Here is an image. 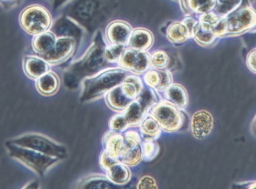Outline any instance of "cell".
Returning a JSON list of instances; mask_svg holds the SVG:
<instances>
[{"label": "cell", "mask_w": 256, "mask_h": 189, "mask_svg": "<svg viewBox=\"0 0 256 189\" xmlns=\"http://www.w3.org/2000/svg\"><path fill=\"white\" fill-rule=\"evenodd\" d=\"M126 72L122 70H110L86 79L84 82L82 100H90L102 96L104 94L120 84L126 78Z\"/></svg>", "instance_id": "cell-1"}, {"label": "cell", "mask_w": 256, "mask_h": 189, "mask_svg": "<svg viewBox=\"0 0 256 189\" xmlns=\"http://www.w3.org/2000/svg\"><path fill=\"white\" fill-rule=\"evenodd\" d=\"M7 146L12 157L17 158L40 176H44L52 167L60 161L56 157L42 154L31 148L18 146L15 144L7 145Z\"/></svg>", "instance_id": "cell-2"}, {"label": "cell", "mask_w": 256, "mask_h": 189, "mask_svg": "<svg viewBox=\"0 0 256 189\" xmlns=\"http://www.w3.org/2000/svg\"><path fill=\"white\" fill-rule=\"evenodd\" d=\"M12 144L18 146L36 150L38 152L56 157L60 160H64L68 157L66 147L41 134H26L12 140Z\"/></svg>", "instance_id": "cell-3"}, {"label": "cell", "mask_w": 256, "mask_h": 189, "mask_svg": "<svg viewBox=\"0 0 256 189\" xmlns=\"http://www.w3.org/2000/svg\"><path fill=\"white\" fill-rule=\"evenodd\" d=\"M20 24L24 31L36 36L48 31L52 24V18L46 8L33 6L22 12Z\"/></svg>", "instance_id": "cell-4"}, {"label": "cell", "mask_w": 256, "mask_h": 189, "mask_svg": "<svg viewBox=\"0 0 256 189\" xmlns=\"http://www.w3.org/2000/svg\"><path fill=\"white\" fill-rule=\"evenodd\" d=\"M160 128L166 131L178 130L183 124V116L179 108L168 102H160L150 112Z\"/></svg>", "instance_id": "cell-5"}, {"label": "cell", "mask_w": 256, "mask_h": 189, "mask_svg": "<svg viewBox=\"0 0 256 189\" xmlns=\"http://www.w3.org/2000/svg\"><path fill=\"white\" fill-rule=\"evenodd\" d=\"M110 0H76L69 10V16L79 22L92 20L110 6Z\"/></svg>", "instance_id": "cell-6"}, {"label": "cell", "mask_w": 256, "mask_h": 189, "mask_svg": "<svg viewBox=\"0 0 256 189\" xmlns=\"http://www.w3.org/2000/svg\"><path fill=\"white\" fill-rule=\"evenodd\" d=\"M106 60L104 50L99 46L98 47L96 46L91 49L84 60L75 64L68 73L66 74L64 80H68L73 76L76 77L80 73L86 75V74L91 73L92 70H96L104 64Z\"/></svg>", "instance_id": "cell-7"}, {"label": "cell", "mask_w": 256, "mask_h": 189, "mask_svg": "<svg viewBox=\"0 0 256 189\" xmlns=\"http://www.w3.org/2000/svg\"><path fill=\"white\" fill-rule=\"evenodd\" d=\"M124 138L125 146L118 160L127 166H136L142 158L141 137L134 131H128L124 135Z\"/></svg>", "instance_id": "cell-8"}, {"label": "cell", "mask_w": 256, "mask_h": 189, "mask_svg": "<svg viewBox=\"0 0 256 189\" xmlns=\"http://www.w3.org/2000/svg\"><path fill=\"white\" fill-rule=\"evenodd\" d=\"M224 20L226 33H240L254 26L256 16L251 8H244L228 14Z\"/></svg>", "instance_id": "cell-9"}, {"label": "cell", "mask_w": 256, "mask_h": 189, "mask_svg": "<svg viewBox=\"0 0 256 189\" xmlns=\"http://www.w3.org/2000/svg\"><path fill=\"white\" fill-rule=\"evenodd\" d=\"M120 62L124 68L132 70L136 73H142L148 68L151 59L144 51L130 48L124 51L122 57L120 58Z\"/></svg>", "instance_id": "cell-10"}, {"label": "cell", "mask_w": 256, "mask_h": 189, "mask_svg": "<svg viewBox=\"0 0 256 189\" xmlns=\"http://www.w3.org/2000/svg\"><path fill=\"white\" fill-rule=\"evenodd\" d=\"M74 40L72 38H60L50 51L42 54V58L48 63H59L68 58L73 52Z\"/></svg>", "instance_id": "cell-11"}, {"label": "cell", "mask_w": 256, "mask_h": 189, "mask_svg": "<svg viewBox=\"0 0 256 189\" xmlns=\"http://www.w3.org/2000/svg\"><path fill=\"white\" fill-rule=\"evenodd\" d=\"M214 120L210 112L199 110L195 112L192 119V132L195 138H204L214 129Z\"/></svg>", "instance_id": "cell-12"}, {"label": "cell", "mask_w": 256, "mask_h": 189, "mask_svg": "<svg viewBox=\"0 0 256 189\" xmlns=\"http://www.w3.org/2000/svg\"><path fill=\"white\" fill-rule=\"evenodd\" d=\"M134 100L122 83L112 88L106 96L107 104L116 111H124Z\"/></svg>", "instance_id": "cell-13"}, {"label": "cell", "mask_w": 256, "mask_h": 189, "mask_svg": "<svg viewBox=\"0 0 256 189\" xmlns=\"http://www.w3.org/2000/svg\"><path fill=\"white\" fill-rule=\"evenodd\" d=\"M131 28L126 23L116 22L110 24L107 28L106 36L112 44L125 46L128 42Z\"/></svg>", "instance_id": "cell-14"}, {"label": "cell", "mask_w": 256, "mask_h": 189, "mask_svg": "<svg viewBox=\"0 0 256 189\" xmlns=\"http://www.w3.org/2000/svg\"><path fill=\"white\" fill-rule=\"evenodd\" d=\"M60 88V80L56 74L48 72L37 79L36 88L44 96H52L57 93Z\"/></svg>", "instance_id": "cell-15"}, {"label": "cell", "mask_w": 256, "mask_h": 189, "mask_svg": "<svg viewBox=\"0 0 256 189\" xmlns=\"http://www.w3.org/2000/svg\"><path fill=\"white\" fill-rule=\"evenodd\" d=\"M146 84L158 90H166L172 82L170 74L167 70H152L144 75Z\"/></svg>", "instance_id": "cell-16"}, {"label": "cell", "mask_w": 256, "mask_h": 189, "mask_svg": "<svg viewBox=\"0 0 256 189\" xmlns=\"http://www.w3.org/2000/svg\"><path fill=\"white\" fill-rule=\"evenodd\" d=\"M48 64L44 59L26 57L24 60V70L28 77L38 79L48 72Z\"/></svg>", "instance_id": "cell-17"}, {"label": "cell", "mask_w": 256, "mask_h": 189, "mask_svg": "<svg viewBox=\"0 0 256 189\" xmlns=\"http://www.w3.org/2000/svg\"><path fill=\"white\" fill-rule=\"evenodd\" d=\"M104 144L106 147V151L118 160L125 146V138L124 136L111 131L104 136Z\"/></svg>", "instance_id": "cell-18"}, {"label": "cell", "mask_w": 256, "mask_h": 189, "mask_svg": "<svg viewBox=\"0 0 256 189\" xmlns=\"http://www.w3.org/2000/svg\"><path fill=\"white\" fill-rule=\"evenodd\" d=\"M152 36L150 32L144 30H136L130 34L127 44L131 48L144 51L152 44Z\"/></svg>", "instance_id": "cell-19"}, {"label": "cell", "mask_w": 256, "mask_h": 189, "mask_svg": "<svg viewBox=\"0 0 256 189\" xmlns=\"http://www.w3.org/2000/svg\"><path fill=\"white\" fill-rule=\"evenodd\" d=\"M166 99L179 109H184L188 103L186 90L180 85L170 84L166 90Z\"/></svg>", "instance_id": "cell-20"}, {"label": "cell", "mask_w": 256, "mask_h": 189, "mask_svg": "<svg viewBox=\"0 0 256 189\" xmlns=\"http://www.w3.org/2000/svg\"><path fill=\"white\" fill-rule=\"evenodd\" d=\"M106 172L110 181L118 186L126 184L131 177L128 167L122 162L116 163Z\"/></svg>", "instance_id": "cell-21"}, {"label": "cell", "mask_w": 256, "mask_h": 189, "mask_svg": "<svg viewBox=\"0 0 256 189\" xmlns=\"http://www.w3.org/2000/svg\"><path fill=\"white\" fill-rule=\"evenodd\" d=\"M56 41L57 40H56V36H54L52 33L47 32L40 33V34H36L33 40V49L36 52L42 56L50 51L56 44Z\"/></svg>", "instance_id": "cell-22"}, {"label": "cell", "mask_w": 256, "mask_h": 189, "mask_svg": "<svg viewBox=\"0 0 256 189\" xmlns=\"http://www.w3.org/2000/svg\"><path fill=\"white\" fill-rule=\"evenodd\" d=\"M54 33L57 37L76 38L79 36L80 30L70 20L66 18H60L54 26Z\"/></svg>", "instance_id": "cell-23"}, {"label": "cell", "mask_w": 256, "mask_h": 189, "mask_svg": "<svg viewBox=\"0 0 256 189\" xmlns=\"http://www.w3.org/2000/svg\"><path fill=\"white\" fill-rule=\"evenodd\" d=\"M124 114L128 121V126H137L141 124L144 118L146 111L134 100L125 110Z\"/></svg>", "instance_id": "cell-24"}, {"label": "cell", "mask_w": 256, "mask_h": 189, "mask_svg": "<svg viewBox=\"0 0 256 189\" xmlns=\"http://www.w3.org/2000/svg\"><path fill=\"white\" fill-rule=\"evenodd\" d=\"M142 134L146 140H153L158 138L160 134V128L154 118H146L141 122Z\"/></svg>", "instance_id": "cell-25"}, {"label": "cell", "mask_w": 256, "mask_h": 189, "mask_svg": "<svg viewBox=\"0 0 256 189\" xmlns=\"http://www.w3.org/2000/svg\"><path fill=\"white\" fill-rule=\"evenodd\" d=\"M167 36L170 41L175 43L183 42L189 37L188 30L183 23H175L170 26Z\"/></svg>", "instance_id": "cell-26"}, {"label": "cell", "mask_w": 256, "mask_h": 189, "mask_svg": "<svg viewBox=\"0 0 256 189\" xmlns=\"http://www.w3.org/2000/svg\"><path fill=\"white\" fill-rule=\"evenodd\" d=\"M241 0H215L214 11L219 16L228 15L240 5Z\"/></svg>", "instance_id": "cell-27"}, {"label": "cell", "mask_w": 256, "mask_h": 189, "mask_svg": "<svg viewBox=\"0 0 256 189\" xmlns=\"http://www.w3.org/2000/svg\"><path fill=\"white\" fill-rule=\"evenodd\" d=\"M188 6L198 14H206L214 8L215 0H184Z\"/></svg>", "instance_id": "cell-28"}, {"label": "cell", "mask_w": 256, "mask_h": 189, "mask_svg": "<svg viewBox=\"0 0 256 189\" xmlns=\"http://www.w3.org/2000/svg\"><path fill=\"white\" fill-rule=\"evenodd\" d=\"M154 94L152 92L148 90V89H143L141 90L140 94H138L137 98H136V100L141 105L142 108L147 111L148 110L150 109L153 104H154Z\"/></svg>", "instance_id": "cell-29"}, {"label": "cell", "mask_w": 256, "mask_h": 189, "mask_svg": "<svg viewBox=\"0 0 256 189\" xmlns=\"http://www.w3.org/2000/svg\"><path fill=\"white\" fill-rule=\"evenodd\" d=\"M142 158L146 161H151L158 154L159 147L153 140H146L142 145Z\"/></svg>", "instance_id": "cell-30"}, {"label": "cell", "mask_w": 256, "mask_h": 189, "mask_svg": "<svg viewBox=\"0 0 256 189\" xmlns=\"http://www.w3.org/2000/svg\"><path fill=\"white\" fill-rule=\"evenodd\" d=\"M124 52V46L112 44L104 50V56L106 60L116 62L122 57Z\"/></svg>", "instance_id": "cell-31"}, {"label": "cell", "mask_w": 256, "mask_h": 189, "mask_svg": "<svg viewBox=\"0 0 256 189\" xmlns=\"http://www.w3.org/2000/svg\"><path fill=\"white\" fill-rule=\"evenodd\" d=\"M109 126L111 130L114 132H121L128 128V124L124 114H118L111 118Z\"/></svg>", "instance_id": "cell-32"}, {"label": "cell", "mask_w": 256, "mask_h": 189, "mask_svg": "<svg viewBox=\"0 0 256 189\" xmlns=\"http://www.w3.org/2000/svg\"><path fill=\"white\" fill-rule=\"evenodd\" d=\"M152 64L157 69H162L167 67L169 63L168 56L162 51L156 52L152 56Z\"/></svg>", "instance_id": "cell-33"}, {"label": "cell", "mask_w": 256, "mask_h": 189, "mask_svg": "<svg viewBox=\"0 0 256 189\" xmlns=\"http://www.w3.org/2000/svg\"><path fill=\"white\" fill-rule=\"evenodd\" d=\"M195 40L196 42L203 44H209L212 43L216 36L210 32L206 31L199 26L198 31L194 34Z\"/></svg>", "instance_id": "cell-34"}, {"label": "cell", "mask_w": 256, "mask_h": 189, "mask_svg": "<svg viewBox=\"0 0 256 189\" xmlns=\"http://www.w3.org/2000/svg\"><path fill=\"white\" fill-rule=\"evenodd\" d=\"M120 162L117 158H114L109 152L104 150L100 157V164L104 170H109L112 166L116 165V163Z\"/></svg>", "instance_id": "cell-35"}, {"label": "cell", "mask_w": 256, "mask_h": 189, "mask_svg": "<svg viewBox=\"0 0 256 189\" xmlns=\"http://www.w3.org/2000/svg\"><path fill=\"white\" fill-rule=\"evenodd\" d=\"M138 188L154 189L158 188V186L154 178H152L150 176H144L138 182Z\"/></svg>", "instance_id": "cell-36"}, {"label": "cell", "mask_w": 256, "mask_h": 189, "mask_svg": "<svg viewBox=\"0 0 256 189\" xmlns=\"http://www.w3.org/2000/svg\"><path fill=\"white\" fill-rule=\"evenodd\" d=\"M182 23L184 24L185 27H186V30H188L189 37H190V36H194L195 33L198 31L200 26L198 22L194 20V18H188L184 20Z\"/></svg>", "instance_id": "cell-37"}, {"label": "cell", "mask_w": 256, "mask_h": 189, "mask_svg": "<svg viewBox=\"0 0 256 189\" xmlns=\"http://www.w3.org/2000/svg\"><path fill=\"white\" fill-rule=\"evenodd\" d=\"M247 66L250 70H252L254 73L256 72V50L254 49L250 53L247 58Z\"/></svg>", "instance_id": "cell-38"}, {"label": "cell", "mask_w": 256, "mask_h": 189, "mask_svg": "<svg viewBox=\"0 0 256 189\" xmlns=\"http://www.w3.org/2000/svg\"><path fill=\"white\" fill-rule=\"evenodd\" d=\"M66 0H54V8H58L59 6L62 5Z\"/></svg>", "instance_id": "cell-39"}, {"label": "cell", "mask_w": 256, "mask_h": 189, "mask_svg": "<svg viewBox=\"0 0 256 189\" xmlns=\"http://www.w3.org/2000/svg\"><path fill=\"white\" fill-rule=\"evenodd\" d=\"M2 2H10V1H12V0H1Z\"/></svg>", "instance_id": "cell-40"}]
</instances>
